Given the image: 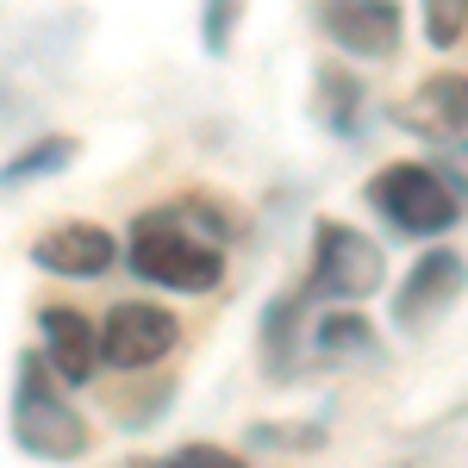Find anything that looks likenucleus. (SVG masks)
<instances>
[{
	"label": "nucleus",
	"mask_w": 468,
	"mask_h": 468,
	"mask_svg": "<svg viewBox=\"0 0 468 468\" xmlns=\"http://www.w3.org/2000/svg\"><path fill=\"white\" fill-rule=\"evenodd\" d=\"M125 256H132V269H138L144 282H156V288H169V293H207V288H218V275H225L218 244L207 231H194L176 207L138 218Z\"/></svg>",
	"instance_id": "1"
},
{
	"label": "nucleus",
	"mask_w": 468,
	"mask_h": 468,
	"mask_svg": "<svg viewBox=\"0 0 468 468\" xmlns=\"http://www.w3.org/2000/svg\"><path fill=\"white\" fill-rule=\"evenodd\" d=\"M13 437L19 450L37 463H75L88 450V425L75 419V406H63L57 381H50V362L32 356L19 368V394H13Z\"/></svg>",
	"instance_id": "2"
},
{
	"label": "nucleus",
	"mask_w": 468,
	"mask_h": 468,
	"mask_svg": "<svg viewBox=\"0 0 468 468\" xmlns=\"http://www.w3.org/2000/svg\"><path fill=\"white\" fill-rule=\"evenodd\" d=\"M368 200L406 238H437V231H450L456 213H463V194L437 176V169H425V163H388L381 176L368 181Z\"/></svg>",
	"instance_id": "3"
},
{
	"label": "nucleus",
	"mask_w": 468,
	"mask_h": 468,
	"mask_svg": "<svg viewBox=\"0 0 468 468\" xmlns=\"http://www.w3.org/2000/svg\"><path fill=\"white\" fill-rule=\"evenodd\" d=\"M388 275V256L375 238H362L356 225L344 218H324L313 231V282H319L331 300H368Z\"/></svg>",
	"instance_id": "4"
},
{
	"label": "nucleus",
	"mask_w": 468,
	"mask_h": 468,
	"mask_svg": "<svg viewBox=\"0 0 468 468\" xmlns=\"http://www.w3.org/2000/svg\"><path fill=\"white\" fill-rule=\"evenodd\" d=\"M176 344H181L176 313H163L150 300H119L107 313V324H101V356H107V368H125V375L156 368Z\"/></svg>",
	"instance_id": "5"
},
{
	"label": "nucleus",
	"mask_w": 468,
	"mask_h": 468,
	"mask_svg": "<svg viewBox=\"0 0 468 468\" xmlns=\"http://www.w3.org/2000/svg\"><path fill=\"white\" fill-rule=\"evenodd\" d=\"M319 26L337 50L381 63L399 50V0H319Z\"/></svg>",
	"instance_id": "6"
},
{
	"label": "nucleus",
	"mask_w": 468,
	"mask_h": 468,
	"mask_svg": "<svg viewBox=\"0 0 468 468\" xmlns=\"http://www.w3.org/2000/svg\"><path fill=\"white\" fill-rule=\"evenodd\" d=\"M463 282H468L463 250H425L419 262H412V275L399 282V300H394L399 331H425L431 319H443L450 300L463 293Z\"/></svg>",
	"instance_id": "7"
},
{
	"label": "nucleus",
	"mask_w": 468,
	"mask_h": 468,
	"mask_svg": "<svg viewBox=\"0 0 468 468\" xmlns=\"http://www.w3.org/2000/svg\"><path fill=\"white\" fill-rule=\"evenodd\" d=\"M119 244H112V231L101 225H88V218H75V225H57V231H44L32 244V262L37 269H50V275H69V282H94V275H107Z\"/></svg>",
	"instance_id": "8"
},
{
	"label": "nucleus",
	"mask_w": 468,
	"mask_h": 468,
	"mask_svg": "<svg viewBox=\"0 0 468 468\" xmlns=\"http://www.w3.org/2000/svg\"><path fill=\"white\" fill-rule=\"evenodd\" d=\"M37 356L50 362L63 381H88L94 368H101V331L81 319L75 306H44L37 313Z\"/></svg>",
	"instance_id": "9"
},
{
	"label": "nucleus",
	"mask_w": 468,
	"mask_h": 468,
	"mask_svg": "<svg viewBox=\"0 0 468 468\" xmlns=\"http://www.w3.org/2000/svg\"><path fill=\"white\" fill-rule=\"evenodd\" d=\"M419 112L443 125V132H463L468 125V75H431L419 88Z\"/></svg>",
	"instance_id": "10"
},
{
	"label": "nucleus",
	"mask_w": 468,
	"mask_h": 468,
	"mask_svg": "<svg viewBox=\"0 0 468 468\" xmlns=\"http://www.w3.org/2000/svg\"><path fill=\"white\" fill-rule=\"evenodd\" d=\"M313 344H319V356L344 362V356H368V350H375V331H368L362 319H350V313H337V319L319 324V337H313Z\"/></svg>",
	"instance_id": "11"
},
{
	"label": "nucleus",
	"mask_w": 468,
	"mask_h": 468,
	"mask_svg": "<svg viewBox=\"0 0 468 468\" xmlns=\"http://www.w3.org/2000/svg\"><path fill=\"white\" fill-rule=\"evenodd\" d=\"M468 32V0H425V37L437 50H450Z\"/></svg>",
	"instance_id": "12"
},
{
	"label": "nucleus",
	"mask_w": 468,
	"mask_h": 468,
	"mask_svg": "<svg viewBox=\"0 0 468 468\" xmlns=\"http://www.w3.org/2000/svg\"><path fill=\"white\" fill-rule=\"evenodd\" d=\"M69 156H75L69 138H50V144H37V156H26V163L6 169V187H19V181H32V176H50V169H63Z\"/></svg>",
	"instance_id": "13"
},
{
	"label": "nucleus",
	"mask_w": 468,
	"mask_h": 468,
	"mask_svg": "<svg viewBox=\"0 0 468 468\" xmlns=\"http://www.w3.org/2000/svg\"><path fill=\"white\" fill-rule=\"evenodd\" d=\"M231 26H238V0H207V50H213V57H225Z\"/></svg>",
	"instance_id": "14"
},
{
	"label": "nucleus",
	"mask_w": 468,
	"mask_h": 468,
	"mask_svg": "<svg viewBox=\"0 0 468 468\" xmlns=\"http://www.w3.org/2000/svg\"><path fill=\"white\" fill-rule=\"evenodd\" d=\"M156 468H244V463L225 456V450H213V443H187V450H176L169 463H156Z\"/></svg>",
	"instance_id": "15"
},
{
	"label": "nucleus",
	"mask_w": 468,
	"mask_h": 468,
	"mask_svg": "<svg viewBox=\"0 0 468 468\" xmlns=\"http://www.w3.org/2000/svg\"><path fill=\"white\" fill-rule=\"evenodd\" d=\"M437 176L450 181L456 194H468V138H456V144L443 150V169H437Z\"/></svg>",
	"instance_id": "16"
}]
</instances>
